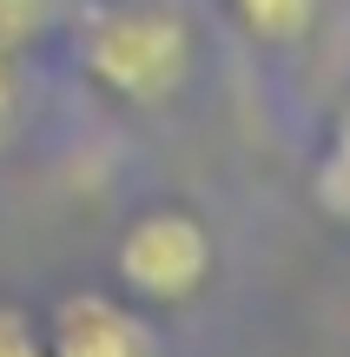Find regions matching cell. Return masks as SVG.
Listing matches in <instances>:
<instances>
[{"mask_svg": "<svg viewBox=\"0 0 350 357\" xmlns=\"http://www.w3.org/2000/svg\"><path fill=\"white\" fill-rule=\"evenodd\" d=\"M47 357H166V331L113 284H73L40 311Z\"/></svg>", "mask_w": 350, "mask_h": 357, "instance_id": "3", "label": "cell"}, {"mask_svg": "<svg viewBox=\"0 0 350 357\" xmlns=\"http://www.w3.org/2000/svg\"><path fill=\"white\" fill-rule=\"evenodd\" d=\"M0 357H47L40 311H26L20 298H0Z\"/></svg>", "mask_w": 350, "mask_h": 357, "instance_id": "7", "label": "cell"}, {"mask_svg": "<svg viewBox=\"0 0 350 357\" xmlns=\"http://www.w3.org/2000/svg\"><path fill=\"white\" fill-rule=\"evenodd\" d=\"M73 66L119 113H166L198 73V20L185 0H100L73 26Z\"/></svg>", "mask_w": 350, "mask_h": 357, "instance_id": "1", "label": "cell"}, {"mask_svg": "<svg viewBox=\"0 0 350 357\" xmlns=\"http://www.w3.org/2000/svg\"><path fill=\"white\" fill-rule=\"evenodd\" d=\"M311 199L331 225H350V100L344 113L331 119V139L317 153V172H311Z\"/></svg>", "mask_w": 350, "mask_h": 357, "instance_id": "5", "label": "cell"}, {"mask_svg": "<svg viewBox=\"0 0 350 357\" xmlns=\"http://www.w3.org/2000/svg\"><path fill=\"white\" fill-rule=\"evenodd\" d=\"M60 7H66V0H0V40L26 53L53 20H60Z\"/></svg>", "mask_w": 350, "mask_h": 357, "instance_id": "6", "label": "cell"}, {"mask_svg": "<svg viewBox=\"0 0 350 357\" xmlns=\"http://www.w3.org/2000/svg\"><path fill=\"white\" fill-rule=\"evenodd\" d=\"M13 119H20V47L0 40V146H7Z\"/></svg>", "mask_w": 350, "mask_h": 357, "instance_id": "8", "label": "cell"}, {"mask_svg": "<svg viewBox=\"0 0 350 357\" xmlns=\"http://www.w3.org/2000/svg\"><path fill=\"white\" fill-rule=\"evenodd\" d=\"M218 7H225V20L245 40H258V47H298V40H311L317 20H324V0H218Z\"/></svg>", "mask_w": 350, "mask_h": 357, "instance_id": "4", "label": "cell"}, {"mask_svg": "<svg viewBox=\"0 0 350 357\" xmlns=\"http://www.w3.org/2000/svg\"><path fill=\"white\" fill-rule=\"evenodd\" d=\"M218 278V238L212 225L179 199L139 205L113 238V291H126L132 305L159 311H185L212 291Z\"/></svg>", "mask_w": 350, "mask_h": 357, "instance_id": "2", "label": "cell"}]
</instances>
